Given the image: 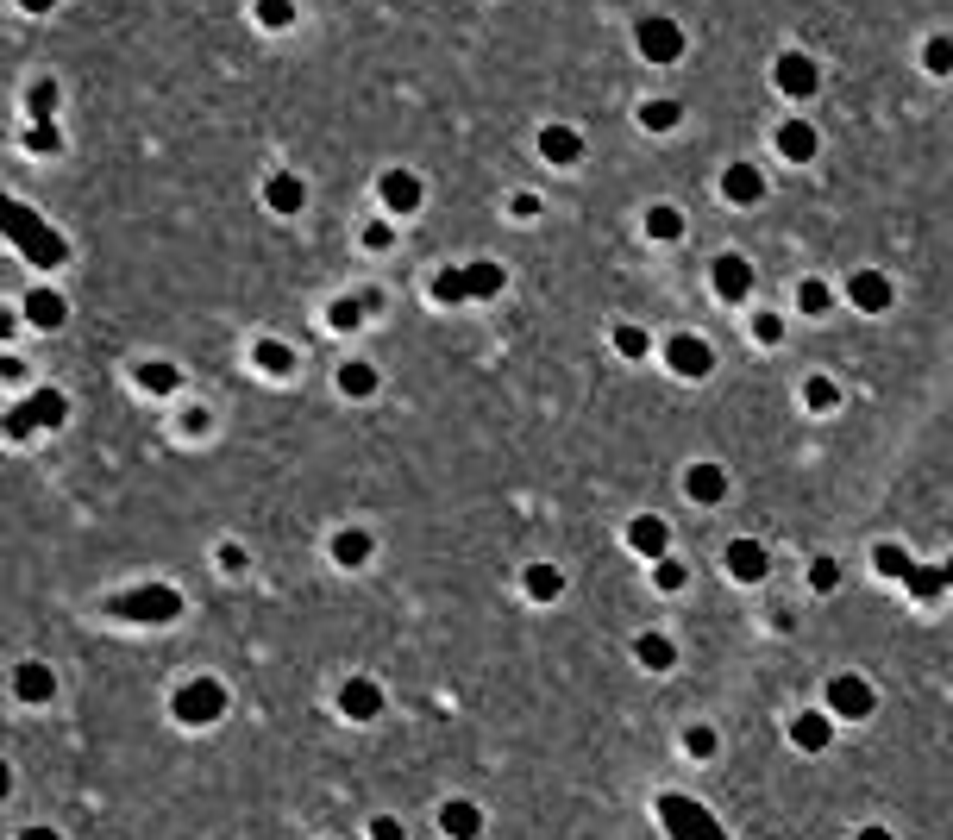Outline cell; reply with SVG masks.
Instances as JSON below:
<instances>
[{
	"label": "cell",
	"mask_w": 953,
	"mask_h": 840,
	"mask_svg": "<svg viewBox=\"0 0 953 840\" xmlns=\"http://www.w3.org/2000/svg\"><path fill=\"white\" fill-rule=\"evenodd\" d=\"M7 239H13L19 251H26V258H32L38 270H57V264L69 258V245H63V239H57V232L44 226L38 214H32V207H19V201H7Z\"/></svg>",
	"instance_id": "6da1fadb"
},
{
	"label": "cell",
	"mask_w": 953,
	"mask_h": 840,
	"mask_svg": "<svg viewBox=\"0 0 953 840\" xmlns=\"http://www.w3.org/2000/svg\"><path fill=\"white\" fill-rule=\"evenodd\" d=\"M107 615L138 621V627H170V621L182 615V596L170 590V583H138V590H126V596L107 602Z\"/></svg>",
	"instance_id": "7a4b0ae2"
},
{
	"label": "cell",
	"mask_w": 953,
	"mask_h": 840,
	"mask_svg": "<svg viewBox=\"0 0 953 840\" xmlns=\"http://www.w3.org/2000/svg\"><path fill=\"white\" fill-rule=\"evenodd\" d=\"M170 715L182 721V728H214V721L226 715V684L201 671V678H189V684L170 696Z\"/></svg>",
	"instance_id": "3957f363"
},
{
	"label": "cell",
	"mask_w": 953,
	"mask_h": 840,
	"mask_svg": "<svg viewBox=\"0 0 953 840\" xmlns=\"http://www.w3.org/2000/svg\"><path fill=\"white\" fill-rule=\"evenodd\" d=\"M659 822H665L671 840H728L722 822H715L703 803H690V797H659Z\"/></svg>",
	"instance_id": "277c9868"
},
{
	"label": "cell",
	"mask_w": 953,
	"mask_h": 840,
	"mask_svg": "<svg viewBox=\"0 0 953 840\" xmlns=\"http://www.w3.org/2000/svg\"><path fill=\"white\" fill-rule=\"evenodd\" d=\"M508 270L502 264H464V270H446L433 283V301H471V295H502Z\"/></svg>",
	"instance_id": "5b68a950"
},
{
	"label": "cell",
	"mask_w": 953,
	"mask_h": 840,
	"mask_svg": "<svg viewBox=\"0 0 953 840\" xmlns=\"http://www.w3.org/2000/svg\"><path fill=\"white\" fill-rule=\"evenodd\" d=\"M63 414H69V395H63V389H38L26 408H13V414H7V433H13V439H26L32 427H63Z\"/></svg>",
	"instance_id": "8992f818"
},
{
	"label": "cell",
	"mask_w": 953,
	"mask_h": 840,
	"mask_svg": "<svg viewBox=\"0 0 953 840\" xmlns=\"http://www.w3.org/2000/svg\"><path fill=\"white\" fill-rule=\"evenodd\" d=\"M878 709V696H872V684L859 678V671H841V678L828 684V715L834 721H866Z\"/></svg>",
	"instance_id": "52a82bcc"
},
{
	"label": "cell",
	"mask_w": 953,
	"mask_h": 840,
	"mask_svg": "<svg viewBox=\"0 0 953 840\" xmlns=\"http://www.w3.org/2000/svg\"><path fill=\"white\" fill-rule=\"evenodd\" d=\"M634 44H640V57L646 63H678L684 57V32H678V19H640L634 26Z\"/></svg>",
	"instance_id": "ba28073f"
},
{
	"label": "cell",
	"mask_w": 953,
	"mask_h": 840,
	"mask_svg": "<svg viewBox=\"0 0 953 840\" xmlns=\"http://www.w3.org/2000/svg\"><path fill=\"white\" fill-rule=\"evenodd\" d=\"M709 283H715V301H728V308H740V301L753 295V264L740 258V251H722V258L709 264Z\"/></svg>",
	"instance_id": "9c48e42d"
},
{
	"label": "cell",
	"mask_w": 953,
	"mask_h": 840,
	"mask_svg": "<svg viewBox=\"0 0 953 840\" xmlns=\"http://www.w3.org/2000/svg\"><path fill=\"white\" fill-rule=\"evenodd\" d=\"M665 364H671V370H678V377H684V383H703V377H709V370H715V352H709V345H703V339H696V333H678V339H671V345H665Z\"/></svg>",
	"instance_id": "30bf717a"
},
{
	"label": "cell",
	"mask_w": 953,
	"mask_h": 840,
	"mask_svg": "<svg viewBox=\"0 0 953 840\" xmlns=\"http://www.w3.org/2000/svg\"><path fill=\"white\" fill-rule=\"evenodd\" d=\"M772 76H778V88H784L790 101H809V95L822 88V69H816V57H803V51H784Z\"/></svg>",
	"instance_id": "8fae6325"
},
{
	"label": "cell",
	"mask_w": 953,
	"mask_h": 840,
	"mask_svg": "<svg viewBox=\"0 0 953 840\" xmlns=\"http://www.w3.org/2000/svg\"><path fill=\"white\" fill-rule=\"evenodd\" d=\"M847 301H853L859 314H885L891 301H897V289H891L885 270H853V276H847Z\"/></svg>",
	"instance_id": "7c38bea8"
},
{
	"label": "cell",
	"mask_w": 953,
	"mask_h": 840,
	"mask_svg": "<svg viewBox=\"0 0 953 840\" xmlns=\"http://www.w3.org/2000/svg\"><path fill=\"white\" fill-rule=\"evenodd\" d=\"M377 195H383V207H389L395 220H408L414 207L427 201V189H421V176H414V170H389V176L377 182Z\"/></svg>",
	"instance_id": "4fadbf2b"
},
{
	"label": "cell",
	"mask_w": 953,
	"mask_h": 840,
	"mask_svg": "<svg viewBox=\"0 0 953 840\" xmlns=\"http://www.w3.org/2000/svg\"><path fill=\"white\" fill-rule=\"evenodd\" d=\"M339 715H345V721H377V715H383L377 678H345V684H339Z\"/></svg>",
	"instance_id": "5bb4252c"
},
{
	"label": "cell",
	"mask_w": 953,
	"mask_h": 840,
	"mask_svg": "<svg viewBox=\"0 0 953 840\" xmlns=\"http://www.w3.org/2000/svg\"><path fill=\"white\" fill-rule=\"evenodd\" d=\"M540 157L552 163V170H571V163L584 157V138H577L571 126H559V120H552V126H540Z\"/></svg>",
	"instance_id": "9a60e30c"
},
{
	"label": "cell",
	"mask_w": 953,
	"mask_h": 840,
	"mask_svg": "<svg viewBox=\"0 0 953 840\" xmlns=\"http://www.w3.org/2000/svg\"><path fill=\"white\" fill-rule=\"evenodd\" d=\"M439 834H452V840H477V834H483V809H477L471 797L439 803Z\"/></svg>",
	"instance_id": "2e32d148"
},
{
	"label": "cell",
	"mask_w": 953,
	"mask_h": 840,
	"mask_svg": "<svg viewBox=\"0 0 953 840\" xmlns=\"http://www.w3.org/2000/svg\"><path fill=\"white\" fill-rule=\"evenodd\" d=\"M684 496L703 502V508H715V502L728 496V471H722V464H690V471H684Z\"/></svg>",
	"instance_id": "e0dca14e"
},
{
	"label": "cell",
	"mask_w": 953,
	"mask_h": 840,
	"mask_svg": "<svg viewBox=\"0 0 953 840\" xmlns=\"http://www.w3.org/2000/svg\"><path fill=\"white\" fill-rule=\"evenodd\" d=\"M765 571H772V552H765L759 540H728V577H740V583H759Z\"/></svg>",
	"instance_id": "ac0fdd59"
},
{
	"label": "cell",
	"mask_w": 953,
	"mask_h": 840,
	"mask_svg": "<svg viewBox=\"0 0 953 840\" xmlns=\"http://www.w3.org/2000/svg\"><path fill=\"white\" fill-rule=\"evenodd\" d=\"M790 740H797L803 753H828V740H834V715H828V709H803L797 721H790Z\"/></svg>",
	"instance_id": "d6986e66"
},
{
	"label": "cell",
	"mask_w": 953,
	"mask_h": 840,
	"mask_svg": "<svg viewBox=\"0 0 953 840\" xmlns=\"http://www.w3.org/2000/svg\"><path fill=\"white\" fill-rule=\"evenodd\" d=\"M722 195H728L734 207H753V201H765V176L753 170V163H728V176H722Z\"/></svg>",
	"instance_id": "ffe728a7"
},
{
	"label": "cell",
	"mask_w": 953,
	"mask_h": 840,
	"mask_svg": "<svg viewBox=\"0 0 953 840\" xmlns=\"http://www.w3.org/2000/svg\"><path fill=\"white\" fill-rule=\"evenodd\" d=\"M627 546H634L640 558H665V552H671V527H665L659 515H640L634 527H627Z\"/></svg>",
	"instance_id": "44dd1931"
},
{
	"label": "cell",
	"mask_w": 953,
	"mask_h": 840,
	"mask_svg": "<svg viewBox=\"0 0 953 840\" xmlns=\"http://www.w3.org/2000/svg\"><path fill=\"white\" fill-rule=\"evenodd\" d=\"M264 201H270V214H301V207H308V189H301V176L276 170V176L264 182Z\"/></svg>",
	"instance_id": "7402d4cb"
},
{
	"label": "cell",
	"mask_w": 953,
	"mask_h": 840,
	"mask_svg": "<svg viewBox=\"0 0 953 840\" xmlns=\"http://www.w3.org/2000/svg\"><path fill=\"white\" fill-rule=\"evenodd\" d=\"M26 320L44 326V333H57V326L69 320V301H63L57 289H32V295H26Z\"/></svg>",
	"instance_id": "603a6c76"
},
{
	"label": "cell",
	"mask_w": 953,
	"mask_h": 840,
	"mask_svg": "<svg viewBox=\"0 0 953 840\" xmlns=\"http://www.w3.org/2000/svg\"><path fill=\"white\" fill-rule=\"evenodd\" d=\"M13 690H19V703H51L57 678H51V665H19L13 671Z\"/></svg>",
	"instance_id": "cb8c5ba5"
},
{
	"label": "cell",
	"mask_w": 953,
	"mask_h": 840,
	"mask_svg": "<svg viewBox=\"0 0 953 840\" xmlns=\"http://www.w3.org/2000/svg\"><path fill=\"white\" fill-rule=\"evenodd\" d=\"M778 151H784L790 163H809V157L822 151V138H816V126H809V120H790V126L778 132Z\"/></svg>",
	"instance_id": "d4e9b609"
},
{
	"label": "cell",
	"mask_w": 953,
	"mask_h": 840,
	"mask_svg": "<svg viewBox=\"0 0 953 840\" xmlns=\"http://www.w3.org/2000/svg\"><path fill=\"white\" fill-rule=\"evenodd\" d=\"M333 558H339L345 571L370 565V533H364V527H339V533H333Z\"/></svg>",
	"instance_id": "484cf974"
},
{
	"label": "cell",
	"mask_w": 953,
	"mask_h": 840,
	"mask_svg": "<svg viewBox=\"0 0 953 840\" xmlns=\"http://www.w3.org/2000/svg\"><path fill=\"white\" fill-rule=\"evenodd\" d=\"M634 659H640L646 671H671V665H678V646H671L665 634H640V640H634Z\"/></svg>",
	"instance_id": "4316f807"
},
{
	"label": "cell",
	"mask_w": 953,
	"mask_h": 840,
	"mask_svg": "<svg viewBox=\"0 0 953 840\" xmlns=\"http://www.w3.org/2000/svg\"><path fill=\"white\" fill-rule=\"evenodd\" d=\"M527 596L533 602H559L565 596V571L559 565H527Z\"/></svg>",
	"instance_id": "83f0119b"
},
{
	"label": "cell",
	"mask_w": 953,
	"mask_h": 840,
	"mask_svg": "<svg viewBox=\"0 0 953 840\" xmlns=\"http://www.w3.org/2000/svg\"><path fill=\"white\" fill-rule=\"evenodd\" d=\"M251 364H258L264 377H289V370H295V352H289L283 339H264L258 352H251Z\"/></svg>",
	"instance_id": "f1b7e54d"
},
{
	"label": "cell",
	"mask_w": 953,
	"mask_h": 840,
	"mask_svg": "<svg viewBox=\"0 0 953 840\" xmlns=\"http://www.w3.org/2000/svg\"><path fill=\"white\" fill-rule=\"evenodd\" d=\"M182 383V370L170 364V358H151V364H138V389H151V395H170Z\"/></svg>",
	"instance_id": "f546056e"
},
{
	"label": "cell",
	"mask_w": 953,
	"mask_h": 840,
	"mask_svg": "<svg viewBox=\"0 0 953 840\" xmlns=\"http://www.w3.org/2000/svg\"><path fill=\"white\" fill-rule=\"evenodd\" d=\"M872 565H878V577H897V583H910V577H916L910 552H903V546H891V540H885V546H872Z\"/></svg>",
	"instance_id": "4dcf8cb0"
},
{
	"label": "cell",
	"mask_w": 953,
	"mask_h": 840,
	"mask_svg": "<svg viewBox=\"0 0 953 840\" xmlns=\"http://www.w3.org/2000/svg\"><path fill=\"white\" fill-rule=\"evenodd\" d=\"M646 232H653L659 245L684 239V214H678V207H665V201H659V207H646Z\"/></svg>",
	"instance_id": "1f68e13d"
},
{
	"label": "cell",
	"mask_w": 953,
	"mask_h": 840,
	"mask_svg": "<svg viewBox=\"0 0 953 840\" xmlns=\"http://www.w3.org/2000/svg\"><path fill=\"white\" fill-rule=\"evenodd\" d=\"M339 395H358V402H364V395H377V364H364V358L345 364L339 370Z\"/></svg>",
	"instance_id": "d6a6232c"
},
{
	"label": "cell",
	"mask_w": 953,
	"mask_h": 840,
	"mask_svg": "<svg viewBox=\"0 0 953 840\" xmlns=\"http://www.w3.org/2000/svg\"><path fill=\"white\" fill-rule=\"evenodd\" d=\"M615 352H621V358H646V352H653V333L634 326V320H621V326H615Z\"/></svg>",
	"instance_id": "836d02e7"
},
{
	"label": "cell",
	"mask_w": 953,
	"mask_h": 840,
	"mask_svg": "<svg viewBox=\"0 0 953 840\" xmlns=\"http://www.w3.org/2000/svg\"><path fill=\"white\" fill-rule=\"evenodd\" d=\"M678 120H684L678 101H646V107H640V126H646V132H671Z\"/></svg>",
	"instance_id": "e575fe53"
},
{
	"label": "cell",
	"mask_w": 953,
	"mask_h": 840,
	"mask_svg": "<svg viewBox=\"0 0 953 840\" xmlns=\"http://www.w3.org/2000/svg\"><path fill=\"white\" fill-rule=\"evenodd\" d=\"M327 326H339V333H352V326H364V295H339L327 308Z\"/></svg>",
	"instance_id": "d590c367"
},
{
	"label": "cell",
	"mask_w": 953,
	"mask_h": 840,
	"mask_svg": "<svg viewBox=\"0 0 953 840\" xmlns=\"http://www.w3.org/2000/svg\"><path fill=\"white\" fill-rule=\"evenodd\" d=\"M715 746H722V734H715L709 721H696V728H684V753H690V759H715Z\"/></svg>",
	"instance_id": "8d00e7d4"
},
{
	"label": "cell",
	"mask_w": 953,
	"mask_h": 840,
	"mask_svg": "<svg viewBox=\"0 0 953 840\" xmlns=\"http://www.w3.org/2000/svg\"><path fill=\"white\" fill-rule=\"evenodd\" d=\"M653 583H659V590H665V596H678V590H684V583H690V571H684V565H678V558H671V552H665V558H653Z\"/></svg>",
	"instance_id": "74e56055"
},
{
	"label": "cell",
	"mask_w": 953,
	"mask_h": 840,
	"mask_svg": "<svg viewBox=\"0 0 953 840\" xmlns=\"http://www.w3.org/2000/svg\"><path fill=\"white\" fill-rule=\"evenodd\" d=\"M922 63H928V76H953V38H928Z\"/></svg>",
	"instance_id": "f35d334b"
},
{
	"label": "cell",
	"mask_w": 953,
	"mask_h": 840,
	"mask_svg": "<svg viewBox=\"0 0 953 840\" xmlns=\"http://www.w3.org/2000/svg\"><path fill=\"white\" fill-rule=\"evenodd\" d=\"M834 583H841V565H834V558H809V590L834 596Z\"/></svg>",
	"instance_id": "ab89813d"
},
{
	"label": "cell",
	"mask_w": 953,
	"mask_h": 840,
	"mask_svg": "<svg viewBox=\"0 0 953 840\" xmlns=\"http://www.w3.org/2000/svg\"><path fill=\"white\" fill-rule=\"evenodd\" d=\"M258 19L270 32H283V26H295V0H258Z\"/></svg>",
	"instance_id": "60d3db41"
},
{
	"label": "cell",
	"mask_w": 953,
	"mask_h": 840,
	"mask_svg": "<svg viewBox=\"0 0 953 840\" xmlns=\"http://www.w3.org/2000/svg\"><path fill=\"white\" fill-rule=\"evenodd\" d=\"M26 107H32V120H51V113H57V82H32Z\"/></svg>",
	"instance_id": "b9f144b4"
},
{
	"label": "cell",
	"mask_w": 953,
	"mask_h": 840,
	"mask_svg": "<svg viewBox=\"0 0 953 840\" xmlns=\"http://www.w3.org/2000/svg\"><path fill=\"white\" fill-rule=\"evenodd\" d=\"M803 402H809V408H834V402H841V389H834L828 377H809V383H803Z\"/></svg>",
	"instance_id": "7bdbcfd3"
},
{
	"label": "cell",
	"mask_w": 953,
	"mask_h": 840,
	"mask_svg": "<svg viewBox=\"0 0 953 840\" xmlns=\"http://www.w3.org/2000/svg\"><path fill=\"white\" fill-rule=\"evenodd\" d=\"M828 301H834L828 283H803V289H797V308H803V314H828Z\"/></svg>",
	"instance_id": "ee69618b"
},
{
	"label": "cell",
	"mask_w": 953,
	"mask_h": 840,
	"mask_svg": "<svg viewBox=\"0 0 953 840\" xmlns=\"http://www.w3.org/2000/svg\"><path fill=\"white\" fill-rule=\"evenodd\" d=\"M26 145H32V151H63V132H57L51 120H38V126L26 132Z\"/></svg>",
	"instance_id": "f6af8a7d"
},
{
	"label": "cell",
	"mask_w": 953,
	"mask_h": 840,
	"mask_svg": "<svg viewBox=\"0 0 953 840\" xmlns=\"http://www.w3.org/2000/svg\"><path fill=\"white\" fill-rule=\"evenodd\" d=\"M753 339H759V345H778V339H784V314H759V320H753Z\"/></svg>",
	"instance_id": "bcb514c9"
},
{
	"label": "cell",
	"mask_w": 953,
	"mask_h": 840,
	"mask_svg": "<svg viewBox=\"0 0 953 840\" xmlns=\"http://www.w3.org/2000/svg\"><path fill=\"white\" fill-rule=\"evenodd\" d=\"M370 840H402V822H395V815H377V822H370Z\"/></svg>",
	"instance_id": "7dc6e473"
},
{
	"label": "cell",
	"mask_w": 953,
	"mask_h": 840,
	"mask_svg": "<svg viewBox=\"0 0 953 840\" xmlns=\"http://www.w3.org/2000/svg\"><path fill=\"white\" fill-rule=\"evenodd\" d=\"M389 239H395V232H389V220H377V226L364 232V245H370V251H389Z\"/></svg>",
	"instance_id": "c3c4849f"
},
{
	"label": "cell",
	"mask_w": 953,
	"mask_h": 840,
	"mask_svg": "<svg viewBox=\"0 0 953 840\" xmlns=\"http://www.w3.org/2000/svg\"><path fill=\"white\" fill-rule=\"evenodd\" d=\"M220 571H245V546L226 540V546H220Z\"/></svg>",
	"instance_id": "681fc988"
},
{
	"label": "cell",
	"mask_w": 953,
	"mask_h": 840,
	"mask_svg": "<svg viewBox=\"0 0 953 840\" xmlns=\"http://www.w3.org/2000/svg\"><path fill=\"white\" fill-rule=\"evenodd\" d=\"M207 427H214V420H207V408H189V414H182V433H207Z\"/></svg>",
	"instance_id": "f907efd6"
},
{
	"label": "cell",
	"mask_w": 953,
	"mask_h": 840,
	"mask_svg": "<svg viewBox=\"0 0 953 840\" xmlns=\"http://www.w3.org/2000/svg\"><path fill=\"white\" fill-rule=\"evenodd\" d=\"M859 840H897V834H891V828H878V822H872V828H859Z\"/></svg>",
	"instance_id": "816d5d0a"
},
{
	"label": "cell",
	"mask_w": 953,
	"mask_h": 840,
	"mask_svg": "<svg viewBox=\"0 0 953 840\" xmlns=\"http://www.w3.org/2000/svg\"><path fill=\"white\" fill-rule=\"evenodd\" d=\"M19 840H63V834H57V828H26Z\"/></svg>",
	"instance_id": "f5cc1de1"
},
{
	"label": "cell",
	"mask_w": 953,
	"mask_h": 840,
	"mask_svg": "<svg viewBox=\"0 0 953 840\" xmlns=\"http://www.w3.org/2000/svg\"><path fill=\"white\" fill-rule=\"evenodd\" d=\"M19 7H26V13H51L57 0H19Z\"/></svg>",
	"instance_id": "db71d44e"
},
{
	"label": "cell",
	"mask_w": 953,
	"mask_h": 840,
	"mask_svg": "<svg viewBox=\"0 0 953 840\" xmlns=\"http://www.w3.org/2000/svg\"><path fill=\"white\" fill-rule=\"evenodd\" d=\"M941 571H947V583H953V558H947V565H941Z\"/></svg>",
	"instance_id": "11a10c76"
}]
</instances>
